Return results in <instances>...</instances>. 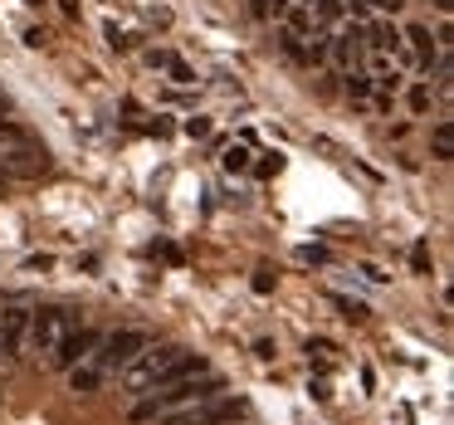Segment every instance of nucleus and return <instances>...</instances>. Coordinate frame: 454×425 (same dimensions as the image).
Masks as SVG:
<instances>
[{
  "mask_svg": "<svg viewBox=\"0 0 454 425\" xmlns=\"http://www.w3.org/2000/svg\"><path fill=\"white\" fill-rule=\"evenodd\" d=\"M5 357H11V352H5V342H0V362H5Z\"/></svg>",
  "mask_w": 454,
  "mask_h": 425,
  "instance_id": "5701e85b",
  "label": "nucleus"
},
{
  "mask_svg": "<svg viewBox=\"0 0 454 425\" xmlns=\"http://www.w3.org/2000/svg\"><path fill=\"white\" fill-rule=\"evenodd\" d=\"M401 5H405V0H366V11H401Z\"/></svg>",
  "mask_w": 454,
  "mask_h": 425,
  "instance_id": "6ab92c4d",
  "label": "nucleus"
},
{
  "mask_svg": "<svg viewBox=\"0 0 454 425\" xmlns=\"http://www.w3.org/2000/svg\"><path fill=\"white\" fill-rule=\"evenodd\" d=\"M93 347H98V333H93V327H69V333L59 337V347L50 352V362L59 366V372H69V366H79Z\"/></svg>",
  "mask_w": 454,
  "mask_h": 425,
  "instance_id": "39448f33",
  "label": "nucleus"
},
{
  "mask_svg": "<svg viewBox=\"0 0 454 425\" xmlns=\"http://www.w3.org/2000/svg\"><path fill=\"white\" fill-rule=\"evenodd\" d=\"M430 147H434V157H440V161L454 157V128H450V122H440V128L430 132Z\"/></svg>",
  "mask_w": 454,
  "mask_h": 425,
  "instance_id": "f8f14e48",
  "label": "nucleus"
},
{
  "mask_svg": "<svg viewBox=\"0 0 454 425\" xmlns=\"http://www.w3.org/2000/svg\"><path fill=\"white\" fill-rule=\"evenodd\" d=\"M196 366L200 362L191 352H181V347H142V352L122 366V391H128V396H147V391H157V386L176 382V376L196 372Z\"/></svg>",
  "mask_w": 454,
  "mask_h": 425,
  "instance_id": "f257e3e1",
  "label": "nucleus"
},
{
  "mask_svg": "<svg viewBox=\"0 0 454 425\" xmlns=\"http://www.w3.org/2000/svg\"><path fill=\"white\" fill-rule=\"evenodd\" d=\"M411 264L420 269V274H425V269H430V255H425V245H415V249H411Z\"/></svg>",
  "mask_w": 454,
  "mask_h": 425,
  "instance_id": "aec40b11",
  "label": "nucleus"
},
{
  "mask_svg": "<svg viewBox=\"0 0 454 425\" xmlns=\"http://www.w3.org/2000/svg\"><path fill=\"white\" fill-rule=\"evenodd\" d=\"M327 54L337 59V69H356L362 64V20H347L337 35H327Z\"/></svg>",
  "mask_w": 454,
  "mask_h": 425,
  "instance_id": "0eeeda50",
  "label": "nucleus"
},
{
  "mask_svg": "<svg viewBox=\"0 0 454 425\" xmlns=\"http://www.w3.org/2000/svg\"><path fill=\"white\" fill-rule=\"evenodd\" d=\"M59 11L64 15H79V0H59Z\"/></svg>",
  "mask_w": 454,
  "mask_h": 425,
  "instance_id": "412c9836",
  "label": "nucleus"
},
{
  "mask_svg": "<svg viewBox=\"0 0 454 425\" xmlns=\"http://www.w3.org/2000/svg\"><path fill=\"white\" fill-rule=\"evenodd\" d=\"M142 347H147V337L142 333H113V337H98V352H93V366H98V372H108V366H128L132 357L142 352Z\"/></svg>",
  "mask_w": 454,
  "mask_h": 425,
  "instance_id": "7ed1b4c3",
  "label": "nucleus"
},
{
  "mask_svg": "<svg viewBox=\"0 0 454 425\" xmlns=\"http://www.w3.org/2000/svg\"><path fill=\"white\" fill-rule=\"evenodd\" d=\"M430 98H434L430 83H415L411 89V113H430Z\"/></svg>",
  "mask_w": 454,
  "mask_h": 425,
  "instance_id": "4468645a",
  "label": "nucleus"
},
{
  "mask_svg": "<svg viewBox=\"0 0 454 425\" xmlns=\"http://www.w3.org/2000/svg\"><path fill=\"white\" fill-rule=\"evenodd\" d=\"M103 35H108V44H113L118 54H122V50H132V35H128V30H118V25H108Z\"/></svg>",
  "mask_w": 454,
  "mask_h": 425,
  "instance_id": "f3484780",
  "label": "nucleus"
},
{
  "mask_svg": "<svg viewBox=\"0 0 454 425\" xmlns=\"http://www.w3.org/2000/svg\"><path fill=\"white\" fill-rule=\"evenodd\" d=\"M333 303L342 308V318H352V323H362V318H366V308H362V303H352V298H342V294H337Z\"/></svg>",
  "mask_w": 454,
  "mask_h": 425,
  "instance_id": "dca6fc26",
  "label": "nucleus"
},
{
  "mask_svg": "<svg viewBox=\"0 0 454 425\" xmlns=\"http://www.w3.org/2000/svg\"><path fill=\"white\" fill-rule=\"evenodd\" d=\"M450 5H454V0H434V11H440V15H450Z\"/></svg>",
  "mask_w": 454,
  "mask_h": 425,
  "instance_id": "4be33fe9",
  "label": "nucleus"
},
{
  "mask_svg": "<svg viewBox=\"0 0 454 425\" xmlns=\"http://www.w3.org/2000/svg\"><path fill=\"white\" fill-rule=\"evenodd\" d=\"M230 415H239V401L235 405L230 401H220V405L196 401V405H181V411H167L161 425H220V421H230Z\"/></svg>",
  "mask_w": 454,
  "mask_h": 425,
  "instance_id": "423d86ee",
  "label": "nucleus"
},
{
  "mask_svg": "<svg viewBox=\"0 0 454 425\" xmlns=\"http://www.w3.org/2000/svg\"><path fill=\"white\" fill-rule=\"evenodd\" d=\"M372 89H376V79L362 69V64H356V69H347V93H352L356 103H362V98H372Z\"/></svg>",
  "mask_w": 454,
  "mask_h": 425,
  "instance_id": "9b49d317",
  "label": "nucleus"
},
{
  "mask_svg": "<svg viewBox=\"0 0 454 425\" xmlns=\"http://www.w3.org/2000/svg\"><path fill=\"white\" fill-rule=\"evenodd\" d=\"M98 376H103V372H98L93 362H89V366H69V382H74V391H93V386H98Z\"/></svg>",
  "mask_w": 454,
  "mask_h": 425,
  "instance_id": "ddd939ff",
  "label": "nucleus"
},
{
  "mask_svg": "<svg viewBox=\"0 0 454 425\" xmlns=\"http://www.w3.org/2000/svg\"><path fill=\"white\" fill-rule=\"evenodd\" d=\"M25 333H30V352H44V357H50L54 347H59V337L69 333V313H64V308H44V313L35 318Z\"/></svg>",
  "mask_w": 454,
  "mask_h": 425,
  "instance_id": "20e7f679",
  "label": "nucleus"
},
{
  "mask_svg": "<svg viewBox=\"0 0 454 425\" xmlns=\"http://www.w3.org/2000/svg\"><path fill=\"white\" fill-rule=\"evenodd\" d=\"M215 391H220V376H210L206 366H196V372H186V376H176V382L157 386V396H147V401H137V411H132V421H157V415H167V411H181V405L210 401Z\"/></svg>",
  "mask_w": 454,
  "mask_h": 425,
  "instance_id": "f03ea898",
  "label": "nucleus"
},
{
  "mask_svg": "<svg viewBox=\"0 0 454 425\" xmlns=\"http://www.w3.org/2000/svg\"><path fill=\"white\" fill-rule=\"evenodd\" d=\"M278 20H284V35H294V40H317V35H327L323 25L313 20V11H308V5H288Z\"/></svg>",
  "mask_w": 454,
  "mask_h": 425,
  "instance_id": "6e6552de",
  "label": "nucleus"
},
{
  "mask_svg": "<svg viewBox=\"0 0 454 425\" xmlns=\"http://www.w3.org/2000/svg\"><path fill=\"white\" fill-rule=\"evenodd\" d=\"M220 161H225V171H245V167H249V152H245V147H230Z\"/></svg>",
  "mask_w": 454,
  "mask_h": 425,
  "instance_id": "2eb2a0df",
  "label": "nucleus"
},
{
  "mask_svg": "<svg viewBox=\"0 0 454 425\" xmlns=\"http://www.w3.org/2000/svg\"><path fill=\"white\" fill-rule=\"evenodd\" d=\"M171 59H176L171 50H147V64H152V69H171Z\"/></svg>",
  "mask_w": 454,
  "mask_h": 425,
  "instance_id": "a211bd4d",
  "label": "nucleus"
},
{
  "mask_svg": "<svg viewBox=\"0 0 454 425\" xmlns=\"http://www.w3.org/2000/svg\"><path fill=\"white\" fill-rule=\"evenodd\" d=\"M362 44H372L376 54H401V30H395V25H386V20L362 25Z\"/></svg>",
  "mask_w": 454,
  "mask_h": 425,
  "instance_id": "1a4fd4ad",
  "label": "nucleus"
},
{
  "mask_svg": "<svg viewBox=\"0 0 454 425\" xmlns=\"http://www.w3.org/2000/svg\"><path fill=\"white\" fill-rule=\"evenodd\" d=\"M25 327H30V313H25V308H11V313L0 318V342H5V352H15V347H20Z\"/></svg>",
  "mask_w": 454,
  "mask_h": 425,
  "instance_id": "9d476101",
  "label": "nucleus"
}]
</instances>
